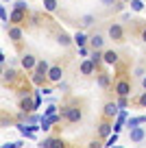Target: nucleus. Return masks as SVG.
I'll list each match as a JSON object with an SVG mask.
<instances>
[{"label": "nucleus", "instance_id": "obj_1", "mask_svg": "<svg viewBox=\"0 0 146 148\" xmlns=\"http://www.w3.org/2000/svg\"><path fill=\"white\" fill-rule=\"evenodd\" d=\"M61 118H65L68 122H81L83 111L74 105H65V107H61Z\"/></svg>", "mask_w": 146, "mask_h": 148}, {"label": "nucleus", "instance_id": "obj_2", "mask_svg": "<svg viewBox=\"0 0 146 148\" xmlns=\"http://www.w3.org/2000/svg\"><path fill=\"white\" fill-rule=\"evenodd\" d=\"M48 68H50V63H48V61H37L35 63V72H33V83L35 85H39L41 81L46 79V72H48Z\"/></svg>", "mask_w": 146, "mask_h": 148}, {"label": "nucleus", "instance_id": "obj_3", "mask_svg": "<svg viewBox=\"0 0 146 148\" xmlns=\"http://www.w3.org/2000/svg\"><path fill=\"white\" fill-rule=\"evenodd\" d=\"M46 79L50 81V83H59V81L63 79V68H61V65H50L48 72H46Z\"/></svg>", "mask_w": 146, "mask_h": 148}, {"label": "nucleus", "instance_id": "obj_4", "mask_svg": "<svg viewBox=\"0 0 146 148\" xmlns=\"http://www.w3.org/2000/svg\"><path fill=\"white\" fill-rule=\"evenodd\" d=\"M61 120V116H48V118H39V129L41 131H50L52 129V124H57V122Z\"/></svg>", "mask_w": 146, "mask_h": 148}, {"label": "nucleus", "instance_id": "obj_5", "mask_svg": "<svg viewBox=\"0 0 146 148\" xmlns=\"http://www.w3.org/2000/svg\"><path fill=\"white\" fill-rule=\"evenodd\" d=\"M144 137H146V131L142 129V126H135V129H129V139H131L133 144H140V142H144Z\"/></svg>", "mask_w": 146, "mask_h": 148}, {"label": "nucleus", "instance_id": "obj_6", "mask_svg": "<svg viewBox=\"0 0 146 148\" xmlns=\"http://www.w3.org/2000/svg\"><path fill=\"white\" fill-rule=\"evenodd\" d=\"M87 42H90L92 50H101L103 44H105V39H103V35H92V37H87Z\"/></svg>", "mask_w": 146, "mask_h": 148}, {"label": "nucleus", "instance_id": "obj_7", "mask_svg": "<svg viewBox=\"0 0 146 148\" xmlns=\"http://www.w3.org/2000/svg\"><path fill=\"white\" fill-rule=\"evenodd\" d=\"M39 148H65V144L61 142V139H52V137H48V139H44V142L39 144Z\"/></svg>", "mask_w": 146, "mask_h": 148}, {"label": "nucleus", "instance_id": "obj_8", "mask_svg": "<svg viewBox=\"0 0 146 148\" xmlns=\"http://www.w3.org/2000/svg\"><path fill=\"white\" fill-rule=\"evenodd\" d=\"M142 124H146V116H129L127 118V126L129 129H135V126H142Z\"/></svg>", "mask_w": 146, "mask_h": 148}, {"label": "nucleus", "instance_id": "obj_9", "mask_svg": "<svg viewBox=\"0 0 146 148\" xmlns=\"http://www.w3.org/2000/svg\"><path fill=\"white\" fill-rule=\"evenodd\" d=\"M116 94H118V96H129V94H131V85H129V81H118V85H116Z\"/></svg>", "mask_w": 146, "mask_h": 148}, {"label": "nucleus", "instance_id": "obj_10", "mask_svg": "<svg viewBox=\"0 0 146 148\" xmlns=\"http://www.w3.org/2000/svg\"><path fill=\"white\" fill-rule=\"evenodd\" d=\"M122 35H124V31H122V26H120V24H111V26H109V37H111V39L120 42V39H122Z\"/></svg>", "mask_w": 146, "mask_h": 148}, {"label": "nucleus", "instance_id": "obj_11", "mask_svg": "<svg viewBox=\"0 0 146 148\" xmlns=\"http://www.w3.org/2000/svg\"><path fill=\"white\" fill-rule=\"evenodd\" d=\"M9 20L15 24V26H18V24H22L24 20H26V11H18V9H13V11H11V18H9Z\"/></svg>", "mask_w": 146, "mask_h": 148}, {"label": "nucleus", "instance_id": "obj_12", "mask_svg": "<svg viewBox=\"0 0 146 148\" xmlns=\"http://www.w3.org/2000/svg\"><path fill=\"white\" fill-rule=\"evenodd\" d=\"M118 111H120V107L116 105V102H107L105 105V118H116Z\"/></svg>", "mask_w": 146, "mask_h": 148}, {"label": "nucleus", "instance_id": "obj_13", "mask_svg": "<svg viewBox=\"0 0 146 148\" xmlns=\"http://www.w3.org/2000/svg\"><path fill=\"white\" fill-rule=\"evenodd\" d=\"M94 72H96V65L92 63L90 59H85V61H83V63H81V74H85V76H90V74H94Z\"/></svg>", "mask_w": 146, "mask_h": 148}, {"label": "nucleus", "instance_id": "obj_14", "mask_svg": "<svg viewBox=\"0 0 146 148\" xmlns=\"http://www.w3.org/2000/svg\"><path fill=\"white\" fill-rule=\"evenodd\" d=\"M35 63H37V59L33 55H24L22 57V68L24 70H33V68H35Z\"/></svg>", "mask_w": 146, "mask_h": 148}, {"label": "nucleus", "instance_id": "obj_15", "mask_svg": "<svg viewBox=\"0 0 146 148\" xmlns=\"http://www.w3.org/2000/svg\"><path fill=\"white\" fill-rule=\"evenodd\" d=\"M22 35H24V33H22V28H20V26H11L9 28V39H11V42H20Z\"/></svg>", "mask_w": 146, "mask_h": 148}, {"label": "nucleus", "instance_id": "obj_16", "mask_svg": "<svg viewBox=\"0 0 146 148\" xmlns=\"http://www.w3.org/2000/svg\"><path fill=\"white\" fill-rule=\"evenodd\" d=\"M103 61H105V63H109V65H114L116 61H118V52H114V50H105V52H103Z\"/></svg>", "mask_w": 146, "mask_h": 148}, {"label": "nucleus", "instance_id": "obj_17", "mask_svg": "<svg viewBox=\"0 0 146 148\" xmlns=\"http://www.w3.org/2000/svg\"><path fill=\"white\" fill-rule=\"evenodd\" d=\"M72 42L76 44L79 48H81V46H85V44H87V35H85V33H83V31H79V33H74Z\"/></svg>", "mask_w": 146, "mask_h": 148}, {"label": "nucleus", "instance_id": "obj_18", "mask_svg": "<svg viewBox=\"0 0 146 148\" xmlns=\"http://www.w3.org/2000/svg\"><path fill=\"white\" fill-rule=\"evenodd\" d=\"M98 133H101V137H109L114 131H111V124L109 122H101V126H98Z\"/></svg>", "mask_w": 146, "mask_h": 148}, {"label": "nucleus", "instance_id": "obj_19", "mask_svg": "<svg viewBox=\"0 0 146 148\" xmlns=\"http://www.w3.org/2000/svg\"><path fill=\"white\" fill-rule=\"evenodd\" d=\"M87 57H90V61H92V63H94V65L103 63V52H101V50H92V52H90V55H87Z\"/></svg>", "mask_w": 146, "mask_h": 148}, {"label": "nucleus", "instance_id": "obj_20", "mask_svg": "<svg viewBox=\"0 0 146 148\" xmlns=\"http://www.w3.org/2000/svg\"><path fill=\"white\" fill-rule=\"evenodd\" d=\"M57 42H59L61 46H70V44H72V37H70L68 33H63V31H61L59 35H57Z\"/></svg>", "mask_w": 146, "mask_h": 148}, {"label": "nucleus", "instance_id": "obj_21", "mask_svg": "<svg viewBox=\"0 0 146 148\" xmlns=\"http://www.w3.org/2000/svg\"><path fill=\"white\" fill-rule=\"evenodd\" d=\"M109 83H111L109 74H98V85H101L103 89H107V87H109Z\"/></svg>", "mask_w": 146, "mask_h": 148}, {"label": "nucleus", "instance_id": "obj_22", "mask_svg": "<svg viewBox=\"0 0 146 148\" xmlns=\"http://www.w3.org/2000/svg\"><path fill=\"white\" fill-rule=\"evenodd\" d=\"M18 131H20V133H22V135H24V137H31V139H33V137H35V133H33V131H31V129H28V126H26V124H18Z\"/></svg>", "mask_w": 146, "mask_h": 148}, {"label": "nucleus", "instance_id": "obj_23", "mask_svg": "<svg viewBox=\"0 0 146 148\" xmlns=\"http://www.w3.org/2000/svg\"><path fill=\"white\" fill-rule=\"evenodd\" d=\"M129 5H131V11H137V13H140V11L144 9V0H131Z\"/></svg>", "mask_w": 146, "mask_h": 148}, {"label": "nucleus", "instance_id": "obj_24", "mask_svg": "<svg viewBox=\"0 0 146 148\" xmlns=\"http://www.w3.org/2000/svg\"><path fill=\"white\" fill-rule=\"evenodd\" d=\"M94 22H96V18H94L92 13H87V15H83V18H81V24H83V26H92Z\"/></svg>", "mask_w": 146, "mask_h": 148}, {"label": "nucleus", "instance_id": "obj_25", "mask_svg": "<svg viewBox=\"0 0 146 148\" xmlns=\"http://www.w3.org/2000/svg\"><path fill=\"white\" fill-rule=\"evenodd\" d=\"M57 5H59L57 0H44V9H46V11H55Z\"/></svg>", "mask_w": 146, "mask_h": 148}, {"label": "nucleus", "instance_id": "obj_26", "mask_svg": "<svg viewBox=\"0 0 146 148\" xmlns=\"http://www.w3.org/2000/svg\"><path fill=\"white\" fill-rule=\"evenodd\" d=\"M114 144H118V133H111L109 137H107V142H105V146L107 148H111Z\"/></svg>", "mask_w": 146, "mask_h": 148}, {"label": "nucleus", "instance_id": "obj_27", "mask_svg": "<svg viewBox=\"0 0 146 148\" xmlns=\"http://www.w3.org/2000/svg\"><path fill=\"white\" fill-rule=\"evenodd\" d=\"M2 76H5V81H13L15 79V70H2Z\"/></svg>", "mask_w": 146, "mask_h": 148}, {"label": "nucleus", "instance_id": "obj_28", "mask_svg": "<svg viewBox=\"0 0 146 148\" xmlns=\"http://www.w3.org/2000/svg\"><path fill=\"white\" fill-rule=\"evenodd\" d=\"M55 113H57V107H55V105H48V107L44 109V118H48V116H55Z\"/></svg>", "mask_w": 146, "mask_h": 148}, {"label": "nucleus", "instance_id": "obj_29", "mask_svg": "<svg viewBox=\"0 0 146 148\" xmlns=\"http://www.w3.org/2000/svg\"><path fill=\"white\" fill-rule=\"evenodd\" d=\"M116 105H118L120 109H127V107H129V100H127V96H118V102H116Z\"/></svg>", "mask_w": 146, "mask_h": 148}, {"label": "nucleus", "instance_id": "obj_30", "mask_svg": "<svg viewBox=\"0 0 146 148\" xmlns=\"http://www.w3.org/2000/svg\"><path fill=\"white\" fill-rule=\"evenodd\" d=\"M13 9H18V11H26L28 7H26V2H24V0H15V5H13Z\"/></svg>", "mask_w": 146, "mask_h": 148}, {"label": "nucleus", "instance_id": "obj_31", "mask_svg": "<svg viewBox=\"0 0 146 148\" xmlns=\"http://www.w3.org/2000/svg\"><path fill=\"white\" fill-rule=\"evenodd\" d=\"M22 109H24V111H33V109H35V105H33V100H28V98H26V100L22 102Z\"/></svg>", "mask_w": 146, "mask_h": 148}, {"label": "nucleus", "instance_id": "obj_32", "mask_svg": "<svg viewBox=\"0 0 146 148\" xmlns=\"http://www.w3.org/2000/svg\"><path fill=\"white\" fill-rule=\"evenodd\" d=\"M33 105H35V109H39V105H41V96H39V89L35 92V96H33Z\"/></svg>", "mask_w": 146, "mask_h": 148}, {"label": "nucleus", "instance_id": "obj_33", "mask_svg": "<svg viewBox=\"0 0 146 148\" xmlns=\"http://www.w3.org/2000/svg\"><path fill=\"white\" fill-rule=\"evenodd\" d=\"M0 20H2V22H7V20H9V15H7L5 5H0Z\"/></svg>", "mask_w": 146, "mask_h": 148}, {"label": "nucleus", "instance_id": "obj_34", "mask_svg": "<svg viewBox=\"0 0 146 148\" xmlns=\"http://www.w3.org/2000/svg\"><path fill=\"white\" fill-rule=\"evenodd\" d=\"M79 55H81V57H87V55H90V48H87V46H81V48H79Z\"/></svg>", "mask_w": 146, "mask_h": 148}, {"label": "nucleus", "instance_id": "obj_35", "mask_svg": "<svg viewBox=\"0 0 146 148\" xmlns=\"http://www.w3.org/2000/svg\"><path fill=\"white\" fill-rule=\"evenodd\" d=\"M101 2H103L105 7H114V5H116V0H101Z\"/></svg>", "mask_w": 146, "mask_h": 148}, {"label": "nucleus", "instance_id": "obj_36", "mask_svg": "<svg viewBox=\"0 0 146 148\" xmlns=\"http://www.w3.org/2000/svg\"><path fill=\"white\" fill-rule=\"evenodd\" d=\"M140 105H142V107H146V92L140 96Z\"/></svg>", "mask_w": 146, "mask_h": 148}, {"label": "nucleus", "instance_id": "obj_37", "mask_svg": "<svg viewBox=\"0 0 146 148\" xmlns=\"http://www.w3.org/2000/svg\"><path fill=\"white\" fill-rule=\"evenodd\" d=\"M90 148H103V146H101L98 142H92V144H90Z\"/></svg>", "mask_w": 146, "mask_h": 148}, {"label": "nucleus", "instance_id": "obj_38", "mask_svg": "<svg viewBox=\"0 0 146 148\" xmlns=\"http://www.w3.org/2000/svg\"><path fill=\"white\" fill-rule=\"evenodd\" d=\"M142 87L146 89V74H144V76H142Z\"/></svg>", "mask_w": 146, "mask_h": 148}, {"label": "nucleus", "instance_id": "obj_39", "mask_svg": "<svg viewBox=\"0 0 146 148\" xmlns=\"http://www.w3.org/2000/svg\"><path fill=\"white\" fill-rule=\"evenodd\" d=\"M0 63H5V52L0 50Z\"/></svg>", "mask_w": 146, "mask_h": 148}, {"label": "nucleus", "instance_id": "obj_40", "mask_svg": "<svg viewBox=\"0 0 146 148\" xmlns=\"http://www.w3.org/2000/svg\"><path fill=\"white\" fill-rule=\"evenodd\" d=\"M142 39H144V42H146V28H144V31H142Z\"/></svg>", "mask_w": 146, "mask_h": 148}, {"label": "nucleus", "instance_id": "obj_41", "mask_svg": "<svg viewBox=\"0 0 146 148\" xmlns=\"http://www.w3.org/2000/svg\"><path fill=\"white\" fill-rule=\"evenodd\" d=\"M0 76H2V63H0Z\"/></svg>", "mask_w": 146, "mask_h": 148}, {"label": "nucleus", "instance_id": "obj_42", "mask_svg": "<svg viewBox=\"0 0 146 148\" xmlns=\"http://www.w3.org/2000/svg\"><path fill=\"white\" fill-rule=\"evenodd\" d=\"M122 2H124V5H129V2H131V0H122Z\"/></svg>", "mask_w": 146, "mask_h": 148}, {"label": "nucleus", "instance_id": "obj_43", "mask_svg": "<svg viewBox=\"0 0 146 148\" xmlns=\"http://www.w3.org/2000/svg\"><path fill=\"white\" fill-rule=\"evenodd\" d=\"M111 148H120V146H111Z\"/></svg>", "mask_w": 146, "mask_h": 148}, {"label": "nucleus", "instance_id": "obj_44", "mask_svg": "<svg viewBox=\"0 0 146 148\" xmlns=\"http://www.w3.org/2000/svg\"><path fill=\"white\" fill-rule=\"evenodd\" d=\"M5 2H7V0H5Z\"/></svg>", "mask_w": 146, "mask_h": 148}]
</instances>
